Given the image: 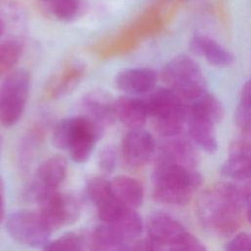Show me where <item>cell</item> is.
I'll return each instance as SVG.
<instances>
[{"instance_id":"cell-1","label":"cell","mask_w":251,"mask_h":251,"mask_svg":"<svg viewBox=\"0 0 251 251\" xmlns=\"http://www.w3.org/2000/svg\"><path fill=\"white\" fill-rule=\"evenodd\" d=\"M248 192L233 183H219L201 193L195 213L207 230L220 235L233 234L241 225Z\"/></svg>"},{"instance_id":"cell-2","label":"cell","mask_w":251,"mask_h":251,"mask_svg":"<svg viewBox=\"0 0 251 251\" xmlns=\"http://www.w3.org/2000/svg\"><path fill=\"white\" fill-rule=\"evenodd\" d=\"M153 197L156 201L174 206L186 205L202 183L196 169L169 162L155 161L152 175Z\"/></svg>"},{"instance_id":"cell-3","label":"cell","mask_w":251,"mask_h":251,"mask_svg":"<svg viewBox=\"0 0 251 251\" xmlns=\"http://www.w3.org/2000/svg\"><path fill=\"white\" fill-rule=\"evenodd\" d=\"M104 127L84 114L61 119L52 132L55 147L68 150L75 163H85L92 155L97 141L101 138Z\"/></svg>"},{"instance_id":"cell-4","label":"cell","mask_w":251,"mask_h":251,"mask_svg":"<svg viewBox=\"0 0 251 251\" xmlns=\"http://www.w3.org/2000/svg\"><path fill=\"white\" fill-rule=\"evenodd\" d=\"M156 131L164 138L179 135L187 123L188 107L168 86L154 88L145 99Z\"/></svg>"},{"instance_id":"cell-5","label":"cell","mask_w":251,"mask_h":251,"mask_svg":"<svg viewBox=\"0 0 251 251\" xmlns=\"http://www.w3.org/2000/svg\"><path fill=\"white\" fill-rule=\"evenodd\" d=\"M145 226L148 237L155 243L157 250H206L199 238L187 231L176 218L167 213H152Z\"/></svg>"},{"instance_id":"cell-6","label":"cell","mask_w":251,"mask_h":251,"mask_svg":"<svg viewBox=\"0 0 251 251\" xmlns=\"http://www.w3.org/2000/svg\"><path fill=\"white\" fill-rule=\"evenodd\" d=\"M25 33L23 11L10 2H0V73L12 69L19 61Z\"/></svg>"},{"instance_id":"cell-7","label":"cell","mask_w":251,"mask_h":251,"mask_svg":"<svg viewBox=\"0 0 251 251\" xmlns=\"http://www.w3.org/2000/svg\"><path fill=\"white\" fill-rule=\"evenodd\" d=\"M162 78L183 100L193 101L207 91L205 75L194 59L181 54L163 68Z\"/></svg>"},{"instance_id":"cell-8","label":"cell","mask_w":251,"mask_h":251,"mask_svg":"<svg viewBox=\"0 0 251 251\" xmlns=\"http://www.w3.org/2000/svg\"><path fill=\"white\" fill-rule=\"evenodd\" d=\"M30 87V75L25 69L9 73L0 85V123L15 126L22 118Z\"/></svg>"},{"instance_id":"cell-9","label":"cell","mask_w":251,"mask_h":251,"mask_svg":"<svg viewBox=\"0 0 251 251\" xmlns=\"http://www.w3.org/2000/svg\"><path fill=\"white\" fill-rule=\"evenodd\" d=\"M6 230L17 242L41 248L50 240L53 232L40 213L30 210H20L11 214L6 221Z\"/></svg>"},{"instance_id":"cell-10","label":"cell","mask_w":251,"mask_h":251,"mask_svg":"<svg viewBox=\"0 0 251 251\" xmlns=\"http://www.w3.org/2000/svg\"><path fill=\"white\" fill-rule=\"evenodd\" d=\"M37 203L38 212L52 231L75 224L80 216L77 199L69 193L55 190L42 196Z\"/></svg>"},{"instance_id":"cell-11","label":"cell","mask_w":251,"mask_h":251,"mask_svg":"<svg viewBox=\"0 0 251 251\" xmlns=\"http://www.w3.org/2000/svg\"><path fill=\"white\" fill-rule=\"evenodd\" d=\"M68 171L67 160L61 155L48 157L37 167L27 187L26 195L37 202L45 194L58 190L66 178Z\"/></svg>"},{"instance_id":"cell-12","label":"cell","mask_w":251,"mask_h":251,"mask_svg":"<svg viewBox=\"0 0 251 251\" xmlns=\"http://www.w3.org/2000/svg\"><path fill=\"white\" fill-rule=\"evenodd\" d=\"M156 142L150 132L140 128L129 129L123 137L121 156L128 168L136 169L148 163L156 152Z\"/></svg>"},{"instance_id":"cell-13","label":"cell","mask_w":251,"mask_h":251,"mask_svg":"<svg viewBox=\"0 0 251 251\" xmlns=\"http://www.w3.org/2000/svg\"><path fill=\"white\" fill-rule=\"evenodd\" d=\"M85 189L87 197L96 207L100 222L112 220L125 207L115 198L111 187V180L106 179L104 176L90 177L86 182Z\"/></svg>"},{"instance_id":"cell-14","label":"cell","mask_w":251,"mask_h":251,"mask_svg":"<svg viewBox=\"0 0 251 251\" xmlns=\"http://www.w3.org/2000/svg\"><path fill=\"white\" fill-rule=\"evenodd\" d=\"M158 81V75L150 68H127L115 76L118 89L128 95L140 96L151 92Z\"/></svg>"},{"instance_id":"cell-15","label":"cell","mask_w":251,"mask_h":251,"mask_svg":"<svg viewBox=\"0 0 251 251\" xmlns=\"http://www.w3.org/2000/svg\"><path fill=\"white\" fill-rule=\"evenodd\" d=\"M82 114L96 121L103 127L109 126L117 120L115 100L105 90L94 89L86 93L80 102Z\"/></svg>"},{"instance_id":"cell-16","label":"cell","mask_w":251,"mask_h":251,"mask_svg":"<svg viewBox=\"0 0 251 251\" xmlns=\"http://www.w3.org/2000/svg\"><path fill=\"white\" fill-rule=\"evenodd\" d=\"M177 136L166 138L165 142L158 148L155 161L169 162L196 169L198 164L197 152L191 143L185 139L177 138Z\"/></svg>"},{"instance_id":"cell-17","label":"cell","mask_w":251,"mask_h":251,"mask_svg":"<svg viewBox=\"0 0 251 251\" xmlns=\"http://www.w3.org/2000/svg\"><path fill=\"white\" fill-rule=\"evenodd\" d=\"M117 120L129 129L142 127L149 117L145 99L134 95H122L115 99Z\"/></svg>"},{"instance_id":"cell-18","label":"cell","mask_w":251,"mask_h":251,"mask_svg":"<svg viewBox=\"0 0 251 251\" xmlns=\"http://www.w3.org/2000/svg\"><path fill=\"white\" fill-rule=\"evenodd\" d=\"M190 50L214 66L227 67L233 62V55L212 37L205 34H195L189 41Z\"/></svg>"},{"instance_id":"cell-19","label":"cell","mask_w":251,"mask_h":251,"mask_svg":"<svg viewBox=\"0 0 251 251\" xmlns=\"http://www.w3.org/2000/svg\"><path fill=\"white\" fill-rule=\"evenodd\" d=\"M115 198L125 207L137 210L143 203V187L140 181L129 176H117L111 180Z\"/></svg>"},{"instance_id":"cell-20","label":"cell","mask_w":251,"mask_h":251,"mask_svg":"<svg viewBox=\"0 0 251 251\" xmlns=\"http://www.w3.org/2000/svg\"><path fill=\"white\" fill-rule=\"evenodd\" d=\"M186 126L191 140L207 153H214L218 149L215 124L211 121L188 113Z\"/></svg>"},{"instance_id":"cell-21","label":"cell","mask_w":251,"mask_h":251,"mask_svg":"<svg viewBox=\"0 0 251 251\" xmlns=\"http://www.w3.org/2000/svg\"><path fill=\"white\" fill-rule=\"evenodd\" d=\"M221 174L233 180L251 177V150L243 144H235L221 168Z\"/></svg>"},{"instance_id":"cell-22","label":"cell","mask_w":251,"mask_h":251,"mask_svg":"<svg viewBox=\"0 0 251 251\" xmlns=\"http://www.w3.org/2000/svg\"><path fill=\"white\" fill-rule=\"evenodd\" d=\"M191 102L188 107V113L191 115L207 119L215 125L224 117V107L221 101L207 91Z\"/></svg>"},{"instance_id":"cell-23","label":"cell","mask_w":251,"mask_h":251,"mask_svg":"<svg viewBox=\"0 0 251 251\" xmlns=\"http://www.w3.org/2000/svg\"><path fill=\"white\" fill-rule=\"evenodd\" d=\"M83 71V67L78 64L66 67L52 81L53 95L61 96L72 91L81 79Z\"/></svg>"},{"instance_id":"cell-24","label":"cell","mask_w":251,"mask_h":251,"mask_svg":"<svg viewBox=\"0 0 251 251\" xmlns=\"http://www.w3.org/2000/svg\"><path fill=\"white\" fill-rule=\"evenodd\" d=\"M88 238L77 231H68L58 238L50 239L42 248L52 251H80L88 248Z\"/></svg>"},{"instance_id":"cell-25","label":"cell","mask_w":251,"mask_h":251,"mask_svg":"<svg viewBox=\"0 0 251 251\" xmlns=\"http://www.w3.org/2000/svg\"><path fill=\"white\" fill-rule=\"evenodd\" d=\"M46 4L56 19L65 22L74 20L80 9V0H50Z\"/></svg>"},{"instance_id":"cell-26","label":"cell","mask_w":251,"mask_h":251,"mask_svg":"<svg viewBox=\"0 0 251 251\" xmlns=\"http://www.w3.org/2000/svg\"><path fill=\"white\" fill-rule=\"evenodd\" d=\"M98 166L105 174H111L115 170L117 162V153L114 147L107 145L102 148L98 155Z\"/></svg>"},{"instance_id":"cell-27","label":"cell","mask_w":251,"mask_h":251,"mask_svg":"<svg viewBox=\"0 0 251 251\" xmlns=\"http://www.w3.org/2000/svg\"><path fill=\"white\" fill-rule=\"evenodd\" d=\"M226 249L228 251L251 250V233L249 232L237 233L226 243Z\"/></svg>"},{"instance_id":"cell-28","label":"cell","mask_w":251,"mask_h":251,"mask_svg":"<svg viewBox=\"0 0 251 251\" xmlns=\"http://www.w3.org/2000/svg\"><path fill=\"white\" fill-rule=\"evenodd\" d=\"M4 217V190L0 189V225Z\"/></svg>"},{"instance_id":"cell-29","label":"cell","mask_w":251,"mask_h":251,"mask_svg":"<svg viewBox=\"0 0 251 251\" xmlns=\"http://www.w3.org/2000/svg\"><path fill=\"white\" fill-rule=\"evenodd\" d=\"M246 215H247V219L249 221V223L251 224V198L249 199V201L247 202V209H246Z\"/></svg>"},{"instance_id":"cell-30","label":"cell","mask_w":251,"mask_h":251,"mask_svg":"<svg viewBox=\"0 0 251 251\" xmlns=\"http://www.w3.org/2000/svg\"><path fill=\"white\" fill-rule=\"evenodd\" d=\"M2 148H3V138L0 134V159H1V154H2Z\"/></svg>"},{"instance_id":"cell-31","label":"cell","mask_w":251,"mask_h":251,"mask_svg":"<svg viewBox=\"0 0 251 251\" xmlns=\"http://www.w3.org/2000/svg\"><path fill=\"white\" fill-rule=\"evenodd\" d=\"M42 1H43V2H45V3H48L50 0H42Z\"/></svg>"}]
</instances>
